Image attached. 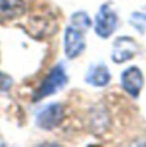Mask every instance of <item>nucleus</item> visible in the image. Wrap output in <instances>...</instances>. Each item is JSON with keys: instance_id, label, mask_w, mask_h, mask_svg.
<instances>
[{"instance_id": "f257e3e1", "label": "nucleus", "mask_w": 146, "mask_h": 147, "mask_svg": "<svg viewBox=\"0 0 146 147\" xmlns=\"http://www.w3.org/2000/svg\"><path fill=\"white\" fill-rule=\"evenodd\" d=\"M67 84V74L64 71V67L58 65L54 67L53 70L50 71V74L47 76V79L44 81V84L39 87V90L34 93V101H39V99H44L50 94L56 93L59 88H62Z\"/></svg>"}, {"instance_id": "f03ea898", "label": "nucleus", "mask_w": 146, "mask_h": 147, "mask_svg": "<svg viewBox=\"0 0 146 147\" xmlns=\"http://www.w3.org/2000/svg\"><path fill=\"white\" fill-rule=\"evenodd\" d=\"M117 14L112 8L109 6V3L101 5L100 11L96 14V23H95V33L100 37H109L110 34L115 31L117 28Z\"/></svg>"}, {"instance_id": "7ed1b4c3", "label": "nucleus", "mask_w": 146, "mask_h": 147, "mask_svg": "<svg viewBox=\"0 0 146 147\" xmlns=\"http://www.w3.org/2000/svg\"><path fill=\"white\" fill-rule=\"evenodd\" d=\"M86 48V40L82 31L75 28V26H69L65 30V54L67 57L73 59L78 57Z\"/></svg>"}, {"instance_id": "20e7f679", "label": "nucleus", "mask_w": 146, "mask_h": 147, "mask_svg": "<svg viewBox=\"0 0 146 147\" xmlns=\"http://www.w3.org/2000/svg\"><path fill=\"white\" fill-rule=\"evenodd\" d=\"M137 45L134 42V39L131 37H118L113 45V51H112V59L113 62L121 63L126 62L129 59H132L137 54Z\"/></svg>"}, {"instance_id": "39448f33", "label": "nucleus", "mask_w": 146, "mask_h": 147, "mask_svg": "<svg viewBox=\"0 0 146 147\" xmlns=\"http://www.w3.org/2000/svg\"><path fill=\"white\" fill-rule=\"evenodd\" d=\"M121 85L124 91H128L131 96L137 98L140 94V90L143 87V74L137 67H131L121 74Z\"/></svg>"}, {"instance_id": "423d86ee", "label": "nucleus", "mask_w": 146, "mask_h": 147, "mask_svg": "<svg viewBox=\"0 0 146 147\" xmlns=\"http://www.w3.org/2000/svg\"><path fill=\"white\" fill-rule=\"evenodd\" d=\"M62 107L61 104H51L50 107H47L44 112L39 113L37 116V125L44 130H50L53 127H56L62 119Z\"/></svg>"}, {"instance_id": "0eeeda50", "label": "nucleus", "mask_w": 146, "mask_h": 147, "mask_svg": "<svg viewBox=\"0 0 146 147\" xmlns=\"http://www.w3.org/2000/svg\"><path fill=\"white\" fill-rule=\"evenodd\" d=\"M25 13L23 0H0V22L16 19Z\"/></svg>"}, {"instance_id": "6e6552de", "label": "nucleus", "mask_w": 146, "mask_h": 147, "mask_svg": "<svg viewBox=\"0 0 146 147\" xmlns=\"http://www.w3.org/2000/svg\"><path fill=\"white\" fill-rule=\"evenodd\" d=\"M109 81H110V73H109L107 67H104V65L90 67L87 74H86V82H89L93 87H104V85H107Z\"/></svg>"}, {"instance_id": "1a4fd4ad", "label": "nucleus", "mask_w": 146, "mask_h": 147, "mask_svg": "<svg viewBox=\"0 0 146 147\" xmlns=\"http://www.w3.org/2000/svg\"><path fill=\"white\" fill-rule=\"evenodd\" d=\"M90 25H92V22H90L87 13L79 11V13H76V14L72 16V26H75V28L84 31V30H87Z\"/></svg>"}]
</instances>
